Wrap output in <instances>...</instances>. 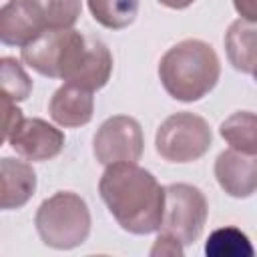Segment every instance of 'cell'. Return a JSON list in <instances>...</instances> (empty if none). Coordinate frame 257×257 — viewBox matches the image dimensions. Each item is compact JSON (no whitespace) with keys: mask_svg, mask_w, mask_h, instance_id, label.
<instances>
[{"mask_svg":"<svg viewBox=\"0 0 257 257\" xmlns=\"http://www.w3.org/2000/svg\"><path fill=\"white\" fill-rule=\"evenodd\" d=\"M213 145L209 122L193 112H175L157 128L155 149L169 163H193Z\"/></svg>","mask_w":257,"mask_h":257,"instance_id":"8992f818","label":"cell"},{"mask_svg":"<svg viewBox=\"0 0 257 257\" xmlns=\"http://www.w3.org/2000/svg\"><path fill=\"white\" fill-rule=\"evenodd\" d=\"M80 10V0H8L0 8V40L22 48L44 30L72 28Z\"/></svg>","mask_w":257,"mask_h":257,"instance_id":"3957f363","label":"cell"},{"mask_svg":"<svg viewBox=\"0 0 257 257\" xmlns=\"http://www.w3.org/2000/svg\"><path fill=\"white\" fill-rule=\"evenodd\" d=\"M227 145L245 155H257V114L249 110H237L227 116L219 126Z\"/></svg>","mask_w":257,"mask_h":257,"instance_id":"9a60e30c","label":"cell"},{"mask_svg":"<svg viewBox=\"0 0 257 257\" xmlns=\"http://www.w3.org/2000/svg\"><path fill=\"white\" fill-rule=\"evenodd\" d=\"M48 112H50V118L60 126H66V128L84 126L90 122L94 114L92 90L64 82L60 88L54 90L48 102Z\"/></svg>","mask_w":257,"mask_h":257,"instance_id":"8fae6325","label":"cell"},{"mask_svg":"<svg viewBox=\"0 0 257 257\" xmlns=\"http://www.w3.org/2000/svg\"><path fill=\"white\" fill-rule=\"evenodd\" d=\"M225 52L231 66L243 74H251L257 66V22L237 18L225 34Z\"/></svg>","mask_w":257,"mask_h":257,"instance_id":"4fadbf2b","label":"cell"},{"mask_svg":"<svg viewBox=\"0 0 257 257\" xmlns=\"http://www.w3.org/2000/svg\"><path fill=\"white\" fill-rule=\"evenodd\" d=\"M215 179L229 197H251L257 191V155H245L235 149L219 153L215 161Z\"/></svg>","mask_w":257,"mask_h":257,"instance_id":"30bf717a","label":"cell"},{"mask_svg":"<svg viewBox=\"0 0 257 257\" xmlns=\"http://www.w3.org/2000/svg\"><path fill=\"white\" fill-rule=\"evenodd\" d=\"M157 2L167 8H173V10H183V8H189L195 0H157Z\"/></svg>","mask_w":257,"mask_h":257,"instance_id":"7402d4cb","label":"cell"},{"mask_svg":"<svg viewBox=\"0 0 257 257\" xmlns=\"http://www.w3.org/2000/svg\"><path fill=\"white\" fill-rule=\"evenodd\" d=\"M6 143L26 161L42 163L58 157L64 149V133L42 118H22Z\"/></svg>","mask_w":257,"mask_h":257,"instance_id":"9c48e42d","label":"cell"},{"mask_svg":"<svg viewBox=\"0 0 257 257\" xmlns=\"http://www.w3.org/2000/svg\"><path fill=\"white\" fill-rule=\"evenodd\" d=\"M0 82H2V98H8L12 102L26 100L32 92L30 76L26 74L22 64L12 56L0 58Z\"/></svg>","mask_w":257,"mask_h":257,"instance_id":"ac0fdd59","label":"cell"},{"mask_svg":"<svg viewBox=\"0 0 257 257\" xmlns=\"http://www.w3.org/2000/svg\"><path fill=\"white\" fill-rule=\"evenodd\" d=\"M205 253L209 257H251L255 249L241 229L221 227L209 235L205 243Z\"/></svg>","mask_w":257,"mask_h":257,"instance_id":"e0dca14e","label":"cell"},{"mask_svg":"<svg viewBox=\"0 0 257 257\" xmlns=\"http://www.w3.org/2000/svg\"><path fill=\"white\" fill-rule=\"evenodd\" d=\"M233 6L241 18L257 22V0H233Z\"/></svg>","mask_w":257,"mask_h":257,"instance_id":"44dd1931","label":"cell"},{"mask_svg":"<svg viewBox=\"0 0 257 257\" xmlns=\"http://www.w3.org/2000/svg\"><path fill=\"white\" fill-rule=\"evenodd\" d=\"M86 4L100 26L108 30H122L135 22L141 0H86Z\"/></svg>","mask_w":257,"mask_h":257,"instance_id":"2e32d148","label":"cell"},{"mask_svg":"<svg viewBox=\"0 0 257 257\" xmlns=\"http://www.w3.org/2000/svg\"><path fill=\"white\" fill-rule=\"evenodd\" d=\"M86 44L88 34H82L80 30H44L32 42L20 48V56L22 62L38 74L68 82L82 62Z\"/></svg>","mask_w":257,"mask_h":257,"instance_id":"5b68a950","label":"cell"},{"mask_svg":"<svg viewBox=\"0 0 257 257\" xmlns=\"http://www.w3.org/2000/svg\"><path fill=\"white\" fill-rule=\"evenodd\" d=\"M0 207L4 211L24 207L36 191V173L30 163L4 157L0 161Z\"/></svg>","mask_w":257,"mask_h":257,"instance_id":"7c38bea8","label":"cell"},{"mask_svg":"<svg viewBox=\"0 0 257 257\" xmlns=\"http://www.w3.org/2000/svg\"><path fill=\"white\" fill-rule=\"evenodd\" d=\"M251 74H253V78H255V82H257V66L253 68V72H251Z\"/></svg>","mask_w":257,"mask_h":257,"instance_id":"603a6c76","label":"cell"},{"mask_svg":"<svg viewBox=\"0 0 257 257\" xmlns=\"http://www.w3.org/2000/svg\"><path fill=\"white\" fill-rule=\"evenodd\" d=\"M221 76V62L211 44L187 38L171 46L159 62V78L167 94L181 102L207 96Z\"/></svg>","mask_w":257,"mask_h":257,"instance_id":"7a4b0ae2","label":"cell"},{"mask_svg":"<svg viewBox=\"0 0 257 257\" xmlns=\"http://www.w3.org/2000/svg\"><path fill=\"white\" fill-rule=\"evenodd\" d=\"M110 74H112V54L108 46L100 38L88 34V44L82 62L68 82L94 92L108 82Z\"/></svg>","mask_w":257,"mask_h":257,"instance_id":"5bb4252c","label":"cell"},{"mask_svg":"<svg viewBox=\"0 0 257 257\" xmlns=\"http://www.w3.org/2000/svg\"><path fill=\"white\" fill-rule=\"evenodd\" d=\"M185 245L177 239V237H173V235H169V233H159V237L155 239V245H153V249H151V255L153 257H159V255H169V257H183V253H185V249H183Z\"/></svg>","mask_w":257,"mask_h":257,"instance_id":"d6986e66","label":"cell"},{"mask_svg":"<svg viewBox=\"0 0 257 257\" xmlns=\"http://www.w3.org/2000/svg\"><path fill=\"white\" fill-rule=\"evenodd\" d=\"M209 205L199 187L173 183L165 187V209L161 231L177 237L183 245H193L207 223Z\"/></svg>","mask_w":257,"mask_h":257,"instance_id":"52a82bcc","label":"cell"},{"mask_svg":"<svg viewBox=\"0 0 257 257\" xmlns=\"http://www.w3.org/2000/svg\"><path fill=\"white\" fill-rule=\"evenodd\" d=\"M2 104H4V112H6V120H4V141L8 139V135L22 122V110L16 106V102L8 100V98H2Z\"/></svg>","mask_w":257,"mask_h":257,"instance_id":"ffe728a7","label":"cell"},{"mask_svg":"<svg viewBox=\"0 0 257 257\" xmlns=\"http://www.w3.org/2000/svg\"><path fill=\"white\" fill-rule=\"evenodd\" d=\"M143 128L137 118L126 114L106 118L92 139V153L104 167L114 163H137L143 155Z\"/></svg>","mask_w":257,"mask_h":257,"instance_id":"ba28073f","label":"cell"},{"mask_svg":"<svg viewBox=\"0 0 257 257\" xmlns=\"http://www.w3.org/2000/svg\"><path fill=\"white\" fill-rule=\"evenodd\" d=\"M40 241L52 249H74L90 233V211L86 201L70 191H58L44 199L34 215Z\"/></svg>","mask_w":257,"mask_h":257,"instance_id":"277c9868","label":"cell"},{"mask_svg":"<svg viewBox=\"0 0 257 257\" xmlns=\"http://www.w3.org/2000/svg\"><path fill=\"white\" fill-rule=\"evenodd\" d=\"M98 193L116 223L133 235H149L161 229L165 187L155 175L137 163L108 165L98 181Z\"/></svg>","mask_w":257,"mask_h":257,"instance_id":"6da1fadb","label":"cell"}]
</instances>
